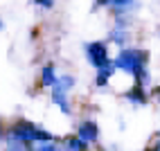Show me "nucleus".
Wrapping results in <instances>:
<instances>
[{
	"instance_id": "nucleus-12",
	"label": "nucleus",
	"mask_w": 160,
	"mask_h": 151,
	"mask_svg": "<svg viewBox=\"0 0 160 151\" xmlns=\"http://www.w3.org/2000/svg\"><path fill=\"white\" fill-rule=\"evenodd\" d=\"M36 5H41V7H45V9H50V7H54V0H34Z\"/></svg>"
},
{
	"instance_id": "nucleus-14",
	"label": "nucleus",
	"mask_w": 160,
	"mask_h": 151,
	"mask_svg": "<svg viewBox=\"0 0 160 151\" xmlns=\"http://www.w3.org/2000/svg\"><path fill=\"white\" fill-rule=\"evenodd\" d=\"M104 5H111V0H97V7H104Z\"/></svg>"
},
{
	"instance_id": "nucleus-5",
	"label": "nucleus",
	"mask_w": 160,
	"mask_h": 151,
	"mask_svg": "<svg viewBox=\"0 0 160 151\" xmlns=\"http://www.w3.org/2000/svg\"><path fill=\"white\" fill-rule=\"evenodd\" d=\"M57 79H59V77L54 74V68H52V66H45V68H43V79H41V81H43V86H54Z\"/></svg>"
},
{
	"instance_id": "nucleus-2",
	"label": "nucleus",
	"mask_w": 160,
	"mask_h": 151,
	"mask_svg": "<svg viewBox=\"0 0 160 151\" xmlns=\"http://www.w3.org/2000/svg\"><path fill=\"white\" fill-rule=\"evenodd\" d=\"M12 135L18 138L20 142H36V140L48 142V140H52V135H50L48 131H43V128H38V126L29 124V122H18V124L12 128Z\"/></svg>"
},
{
	"instance_id": "nucleus-9",
	"label": "nucleus",
	"mask_w": 160,
	"mask_h": 151,
	"mask_svg": "<svg viewBox=\"0 0 160 151\" xmlns=\"http://www.w3.org/2000/svg\"><path fill=\"white\" fill-rule=\"evenodd\" d=\"M124 38H126V32L122 29V23H120V27L113 32V41H115V43H124Z\"/></svg>"
},
{
	"instance_id": "nucleus-13",
	"label": "nucleus",
	"mask_w": 160,
	"mask_h": 151,
	"mask_svg": "<svg viewBox=\"0 0 160 151\" xmlns=\"http://www.w3.org/2000/svg\"><path fill=\"white\" fill-rule=\"evenodd\" d=\"M38 151H59L57 147H52V144H45V147H41Z\"/></svg>"
},
{
	"instance_id": "nucleus-1",
	"label": "nucleus",
	"mask_w": 160,
	"mask_h": 151,
	"mask_svg": "<svg viewBox=\"0 0 160 151\" xmlns=\"http://www.w3.org/2000/svg\"><path fill=\"white\" fill-rule=\"evenodd\" d=\"M144 61H147V54L140 50H122L115 59V66L120 70H126L131 72L138 81H147V72H144Z\"/></svg>"
},
{
	"instance_id": "nucleus-8",
	"label": "nucleus",
	"mask_w": 160,
	"mask_h": 151,
	"mask_svg": "<svg viewBox=\"0 0 160 151\" xmlns=\"http://www.w3.org/2000/svg\"><path fill=\"white\" fill-rule=\"evenodd\" d=\"M86 149V142H83V140H79V138H70L68 140V151H83Z\"/></svg>"
},
{
	"instance_id": "nucleus-6",
	"label": "nucleus",
	"mask_w": 160,
	"mask_h": 151,
	"mask_svg": "<svg viewBox=\"0 0 160 151\" xmlns=\"http://www.w3.org/2000/svg\"><path fill=\"white\" fill-rule=\"evenodd\" d=\"M52 99H54L59 106H61V111L63 113H68L70 108H68V102H66V93H63V90H57L54 88V93H52Z\"/></svg>"
},
{
	"instance_id": "nucleus-7",
	"label": "nucleus",
	"mask_w": 160,
	"mask_h": 151,
	"mask_svg": "<svg viewBox=\"0 0 160 151\" xmlns=\"http://www.w3.org/2000/svg\"><path fill=\"white\" fill-rule=\"evenodd\" d=\"M113 74V66H106V68H99V74H97V83L104 86L106 81H108V77Z\"/></svg>"
},
{
	"instance_id": "nucleus-4",
	"label": "nucleus",
	"mask_w": 160,
	"mask_h": 151,
	"mask_svg": "<svg viewBox=\"0 0 160 151\" xmlns=\"http://www.w3.org/2000/svg\"><path fill=\"white\" fill-rule=\"evenodd\" d=\"M97 124L95 122H83L81 126H79V140H83V142H95V140H97Z\"/></svg>"
},
{
	"instance_id": "nucleus-10",
	"label": "nucleus",
	"mask_w": 160,
	"mask_h": 151,
	"mask_svg": "<svg viewBox=\"0 0 160 151\" xmlns=\"http://www.w3.org/2000/svg\"><path fill=\"white\" fill-rule=\"evenodd\" d=\"M129 97H131L133 102H144V99H147V97L142 95V90H140V88H133V90H129Z\"/></svg>"
},
{
	"instance_id": "nucleus-3",
	"label": "nucleus",
	"mask_w": 160,
	"mask_h": 151,
	"mask_svg": "<svg viewBox=\"0 0 160 151\" xmlns=\"http://www.w3.org/2000/svg\"><path fill=\"white\" fill-rule=\"evenodd\" d=\"M86 54H88V61L92 63L95 68H106V66H111V61H108V50H106L104 43H90V45H86Z\"/></svg>"
},
{
	"instance_id": "nucleus-11",
	"label": "nucleus",
	"mask_w": 160,
	"mask_h": 151,
	"mask_svg": "<svg viewBox=\"0 0 160 151\" xmlns=\"http://www.w3.org/2000/svg\"><path fill=\"white\" fill-rule=\"evenodd\" d=\"M111 5H115V7H120V9H124V7H129V5H133V0H111Z\"/></svg>"
}]
</instances>
